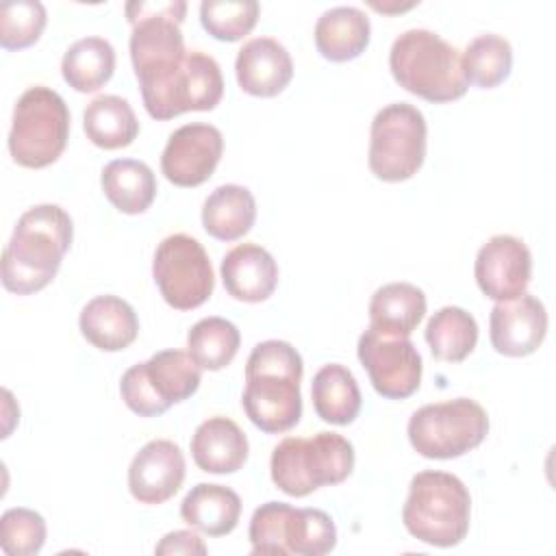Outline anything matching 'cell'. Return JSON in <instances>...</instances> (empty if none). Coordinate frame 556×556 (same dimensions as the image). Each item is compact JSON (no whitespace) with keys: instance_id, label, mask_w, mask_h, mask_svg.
<instances>
[{"instance_id":"1","label":"cell","mask_w":556,"mask_h":556,"mask_svg":"<svg viewBox=\"0 0 556 556\" xmlns=\"http://www.w3.org/2000/svg\"><path fill=\"white\" fill-rule=\"evenodd\" d=\"M130 33V61L141 87L143 106L154 119L176 117V87L182 76L187 50L180 22L185 0L126 2Z\"/></svg>"},{"instance_id":"2","label":"cell","mask_w":556,"mask_h":556,"mask_svg":"<svg viewBox=\"0 0 556 556\" xmlns=\"http://www.w3.org/2000/svg\"><path fill=\"white\" fill-rule=\"evenodd\" d=\"M304 363L300 352L278 339L256 343L245 363L243 410L267 434L291 430L302 417L300 382Z\"/></svg>"},{"instance_id":"3","label":"cell","mask_w":556,"mask_h":556,"mask_svg":"<svg viewBox=\"0 0 556 556\" xmlns=\"http://www.w3.org/2000/svg\"><path fill=\"white\" fill-rule=\"evenodd\" d=\"M74 224L59 204H37L15 224L2 252V285L17 295L41 291L56 276L72 245Z\"/></svg>"},{"instance_id":"4","label":"cell","mask_w":556,"mask_h":556,"mask_svg":"<svg viewBox=\"0 0 556 556\" xmlns=\"http://www.w3.org/2000/svg\"><path fill=\"white\" fill-rule=\"evenodd\" d=\"M389 70L408 93L437 104L463 98L469 87L460 52L426 28H410L395 37Z\"/></svg>"},{"instance_id":"5","label":"cell","mask_w":556,"mask_h":556,"mask_svg":"<svg viewBox=\"0 0 556 556\" xmlns=\"http://www.w3.org/2000/svg\"><path fill=\"white\" fill-rule=\"evenodd\" d=\"M471 495L460 478L447 471H419L413 476L402 508L406 530L434 547H454L469 532Z\"/></svg>"},{"instance_id":"6","label":"cell","mask_w":556,"mask_h":556,"mask_svg":"<svg viewBox=\"0 0 556 556\" xmlns=\"http://www.w3.org/2000/svg\"><path fill=\"white\" fill-rule=\"evenodd\" d=\"M269 469L282 493L304 497L319 486L341 484L354 469V447L339 432L287 437L274 447Z\"/></svg>"},{"instance_id":"7","label":"cell","mask_w":556,"mask_h":556,"mask_svg":"<svg viewBox=\"0 0 556 556\" xmlns=\"http://www.w3.org/2000/svg\"><path fill=\"white\" fill-rule=\"evenodd\" d=\"M70 139V109L50 87H28L13 109L9 152L22 167L52 165Z\"/></svg>"},{"instance_id":"8","label":"cell","mask_w":556,"mask_h":556,"mask_svg":"<svg viewBox=\"0 0 556 556\" xmlns=\"http://www.w3.org/2000/svg\"><path fill=\"white\" fill-rule=\"evenodd\" d=\"M486 432L489 415L469 397L426 404L408 419V441L424 458H458L476 450Z\"/></svg>"},{"instance_id":"9","label":"cell","mask_w":556,"mask_h":556,"mask_svg":"<svg viewBox=\"0 0 556 556\" xmlns=\"http://www.w3.org/2000/svg\"><path fill=\"white\" fill-rule=\"evenodd\" d=\"M426 117L417 106L393 102L380 109L369 130L371 174L384 182L413 178L426 159Z\"/></svg>"},{"instance_id":"10","label":"cell","mask_w":556,"mask_h":556,"mask_svg":"<svg viewBox=\"0 0 556 556\" xmlns=\"http://www.w3.org/2000/svg\"><path fill=\"white\" fill-rule=\"evenodd\" d=\"M152 276L163 300L176 311L202 306L215 287L211 258L202 243L185 232L165 237L152 261Z\"/></svg>"},{"instance_id":"11","label":"cell","mask_w":556,"mask_h":556,"mask_svg":"<svg viewBox=\"0 0 556 556\" xmlns=\"http://www.w3.org/2000/svg\"><path fill=\"white\" fill-rule=\"evenodd\" d=\"M358 361L374 389L387 400L410 397L421 382V356L408 337L367 328L358 339Z\"/></svg>"},{"instance_id":"12","label":"cell","mask_w":556,"mask_h":556,"mask_svg":"<svg viewBox=\"0 0 556 556\" xmlns=\"http://www.w3.org/2000/svg\"><path fill=\"white\" fill-rule=\"evenodd\" d=\"M224 152V137L213 124H185L174 130L161 154V172L176 187L206 182Z\"/></svg>"},{"instance_id":"13","label":"cell","mask_w":556,"mask_h":556,"mask_svg":"<svg viewBox=\"0 0 556 556\" xmlns=\"http://www.w3.org/2000/svg\"><path fill=\"white\" fill-rule=\"evenodd\" d=\"M473 274L486 298L495 302L513 300L526 293L530 285L532 254L519 237L495 235L478 250Z\"/></svg>"},{"instance_id":"14","label":"cell","mask_w":556,"mask_h":556,"mask_svg":"<svg viewBox=\"0 0 556 556\" xmlns=\"http://www.w3.org/2000/svg\"><path fill=\"white\" fill-rule=\"evenodd\" d=\"M547 334V311L530 293L495 302L489 317V337L495 352L521 358L536 352Z\"/></svg>"},{"instance_id":"15","label":"cell","mask_w":556,"mask_h":556,"mask_svg":"<svg viewBox=\"0 0 556 556\" xmlns=\"http://www.w3.org/2000/svg\"><path fill=\"white\" fill-rule=\"evenodd\" d=\"M185 454L167 439L146 443L128 467L130 495L141 504H163L178 493L185 480Z\"/></svg>"},{"instance_id":"16","label":"cell","mask_w":556,"mask_h":556,"mask_svg":"<svg viewBox=\"0 0 556 556\" xmlns=\"http://www.w3.org/2000/svg\"><path fill=\"white\" fill-rule=\"evenodd\" d=\"M235 74L239 87L256 98L278 96L293 78V61L274 37H254L237 52Z\"/></svg>"},{"instance_id":"17","label":"cell","mask_w":556,"mask_h":556,"mask_svg":"<svg viewBox=\"0 0 556 556\" xmlns=\"http://www.w3.org/2000/svg\"><path fill=\"white\" fill-rule=\"evenodd\" d=\"M222 280L239 302H265L278 285V265L274 256L256 243H239L222 258Z\"/></svg>"},{"instance_id":"18","label":"cell","mask_w":556,"mask_h":556,"mask_svg":"<svg viewBox=\"0 0 556 556\" xmlns=\"http://www.w3.org/2000/svg\"><path fill=\"white\" fill-rule=\"evenodd\" d=\"M83 337L102 352H119L135 343L139 319L135 308L117 295H96L89 300L78 319Z\"/></svg>"},{"instance_id":"19","label":"cell","mask_w":556,"mask_h":556,"mask_svg":"<svg viewBox=\"0 0 556 556\" xmlns=\"http://www.w3.org/2000/svg\"><path fill=\"white\" fill-rule=\"evenodd\" d=\"M248 437L228 417H208L191 437L193 463L206 473H235L248 460Z\"/></svg>"},{"instance_id":"20","label":"cell","mask_w":556,"mask_h":556,"mask_svg":"<svg viewBox=\"0 0 556 556\" xmlns=\"http://www.w3.org/2000/svg\"><path fill=\"white\" fill-rule=\"evenodd\" d=\"M371 37L369 17L358 7H332L317 17V52L332 61L345 63L365 52Z\"/></svg>"},{"instance_id":"21","label":"cell","mask_w":556,"mask_h":556,"mask_svg":"<svg viewBox=\"0 0 556 556\" xmlns=\"http://www.w3.org/2000/svg\"><path fill=\"white\" fill-rule=\"evenodd\" d=\"M180 517L185 523L208 536H224L239 523L241 497L224 484L200 482L185 495Z\"/></svg>"},{"instance_id":"22","label":"cell","mask_w":556,"mask_h":556,"mask_svg":"<svg viewBox=\"0 0 556 556\" xmlns=\"http://www.w3.org/2000/svg\"><path fill=\"white\" fill-rule=\"evenodd\" d=\"M256 219V202L248 187L219 185L202 204V226L219 241H237L250 232Z\"/></svg>"},{"instance_id":"23","label":"cell","mask_w":556,"mask_h":556,"mask_svg":"<svg viewBox=\"0 0 556 556\" xmlns=\"http://www.w3.org/2000/svg\"><path fill=\"white\" fill-rule=\"evenodd\" d=\"M100 185L109 202L126 215L146 213L156 195L154 172L137 159H115L106 163Z\"/></svg>"},{"instance_id":"24","label":"cell","mask_w":556,"mask_h":556,"mask_svg":"<svg viewBox=\"0 0 556 556\" xmlns=\"http://www.w3.org/2000/svg\"><path fill=\"white\" fill-rule=\"evenodd\" d=\"M426 315V295L410 282H389L376 289L369 302V326L400 337H410Z\"/></svg>"},{"instance_id":"25","label":"cell","mask_w":556,"mask_h":556,"mask_svg":"<svg viewBox=\"0 0 556 556\" xmlns=\"http://www.w3.org/2000/svg\"><path fill=\"white\" fill-rule=\"evenodd\" d=\"M311 397L317 417L334 426L352 424L361 413V389L354 374L339 365H324L311 384Z\"/></svg>"},{"instance_id":"26","label":"cell","mask_w":556,"mask_h":556,"mask_svg":"<svg viewBox=\"0 0 556 556\" xmlns=\"http://www.w3.org/2000/svg\"><path fill=\"white\" fill-rule=\"evenodd\" d=\"M83 126L87 139L102 150L128 148L139 135L137 115L119 96L93 98L83 113Z\"/></svg>"},{"instance_id":"27","label":"cell","mask_w":556,"mask_h":556,"mask_svg":"<svg viewBox=\"0 0 556 556\" xmlns=\"http://www.w3.org/2000/svg\"><path fill=\"white\" fill-rule=\"evenodd\" d=\"M115 72V50L104 37H83L74 41L61 61L65 83L80 91L93 93L104 87Z\"/></svg>"},{"instance_id":"28","label":"cell","mask_w":556,"mask_h":556,"mask_svg":"<svg viewBox=\"0 0 556 556\" xmlns=\"http://www.w3.org/2000/svg\"><path fill=\"white\" fill-rule=\"evenodd\" d=\"M143 369L150 387L167 408L189 400L202 382V367L185 350L156 352L143 363Z\"/></svg>"},{"instance_id":"29","label":"cell","mask_w":556,"mask_h":556,"mask_svg":"<svg viewBox=\"0 0 556 556\" xmlns=\"http://www.w3.org/2000/svg\"><path fill=\"white\" fill-rule=\"evenodd\" d=\"M426 343L434 358L445 363L465 361L478 343V324L460 306L439 308L426 326Z\"/></svg>"},{"instance_id":"30","label":"cell","mask_w":556,"mask_h":556,"mask_svg":"<svg viewBox=\"0 0 556 556\" xmlns=\"http://www.w3.org/2000/svg\"><path fill=\"white\" fill-rule=\"evenodd\" d=\"M239 343L241 334L237 326L224 317H204L187 334V352L208 371L228 367L239 352Z\"/></svg>"},{"instance_id":"31","label":"cell","mask_w":556,"mask_h":556,"mask_svg":"<svg viewBox=\"0 0 556 556\" xmlns=\"http://www.w3.org/2000/svg\"><path fill=\"white\" fill-rule=\"evenodd\" d=\"M460 61L467 83H473L482 89H493L510 76L513 48L508 39L486 33L469 41V46L460 54Z\"/></svg>"},{"instance_id":"32","label":"cell","mask_w":556,"mask_h":556,"mask_svg":"<svg viewBox=\"0 0 556 556\" xmlns=\"http://www.w3.org/2000/svg\"><path fill=\"white\" fill-rule=\"evenodd\" d=\"M285 543L289 554L324 556L337 545V528L330 515L319 508H293L285 526Z\"/></svg>"},{"instance_id":"33","label":"cell","mask_w":556,"mask_h":556,"mask_svg":"<svg viewBox=\"0 0 556 556\" xmlns=\"http://www.w3.org/2000/svg\"><path fill=\"white\" fill-rule=\"evenodd\" d=\"M258 13L261 4L256 0H204L200 4L204 30L219 41H239L250 35Z\"/></svg>"},{"instance_id":"34","label":"cell","mask_w":556,"mask_h":556,"mask_svg":"<svg viewBox=\"0 0 556 556\" xmlns=\"http://www.w3.org/2000/svg\"><path fill=\"white\" fill-rule=\"evenodd\" d=\"M48 22L46 7L39 0H15L0 7V46L4 50H24L39 41Z\"/></svg>"},{"instance_id":"35","label":"cell","mask_w":556,"mask_h":556,"mask_svg":"<svg viewBox=\"0 0 556 556\" xmlns=\"http://www.w3.org/2000/svg\"><path fill=\"white\" fill-rule=\"evenodd\" d=\"M46 543V521L30 508H9L0 519V547L9 556H33Z\"/></svg>"},{"instance_id":"36","label":"cell","mask_w":556,"mask_h":556,"mask_svg":"<svg viewBox=\"0 0 556 556\" xmlns=\"http://www.w3.org/2000/svg\"><path fill=\"white\" fill-rule=\"evenodd\" d=\"M224 96L219 63L200 50L187 52V111H213Z\"/></svg>"},{"instance_id":"37","label":"cell","mask_w":556,"mask_h":556,"mask_svg":"<svg viewBox=\"0 0 556 556\" xmlns=\"http://www.w3.org/2000/svg\"><path fill=\"white\" fill-rule=\"evenodd\" d=\"M291 513V504L285 502H265L261 504L250 519V543L252 554H271L289 556L285 543V526Z\"/></svg>"},{"instance_id":"38","label":"cell","mask_w":556,"mask_h":556,"mask_svg":"<svg viewBox=\"0 0 556 556\" xmlns=\"http://www.w3.org/2000/svg\"><path fill=\"white\" fill-rule=\"evenodd\" d=\"M119 393L124 404L139 417H156L167 410L146 378L143 363L128 367L119 380Z\"/></svg>"},{"instance_id":"39","label":"cell","mask_w":556,"mask_h":556,"mask_svg":"<svg viewBox=\"0 0 556 556\" xmlns=\"http://www.w3.org/2000/svg\"><path fill=\"white\" fill-rule=\"evenodd\" d=\"M156 554H206L204 541L191 530H174L165 534L154 547Z\"/></svg>"}]
</instances>
